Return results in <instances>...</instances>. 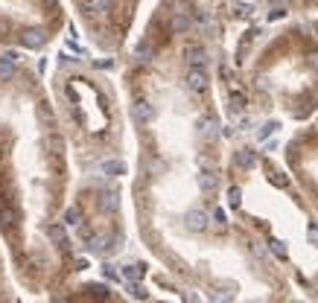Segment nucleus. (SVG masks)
<instances>
[{
  "mask_svg": "<svg viewBox=\"0 0 318 303\" xmlns=\"http://www.w3.org/2000/svg\"><path fill=\"white\" fill-rule=\"evenodd\" d=\"M50 303H132L114 286L93 277H70L59 292L50 294Z\"/></svg>",
  "mask_w": 318,
  "mask_h": 303,
  "instance_id": "f257e3e1",
  "label": "nucleus"
},
{
  "mask_svg": "<svg viewBox=\"0 0 318 303\" xmlns=\"http://www.w3.org/2000/svg\"><path fill=\"white\" fill-rule=\"evenodd\" d=\"M18 289L15 277H12V266H9V254H6V245L0 239V297H6Z\"/></svg>",
  "mask_w": 318,
  "mask_h": 303,
  "instance_id": "f03ea898",
  "label": "nucleus"
},
{
  "mask_svg": "<svg viewBox=\"0 0 318 303\" xmlns=\"http://www.w3.org/2000/svg\"><path fill=\"white\" fill-rule=\"evenodd\" d=\"M21 294H24V292H21V289H15L12 294H6V297H0V303H24V297H21Z\"/></svg>",
  "mask_w": 318,
  "mask_h": 303,
  "instance_id": "7ed1b4c3",
  "label": "nucleus"
}]
</instances>
